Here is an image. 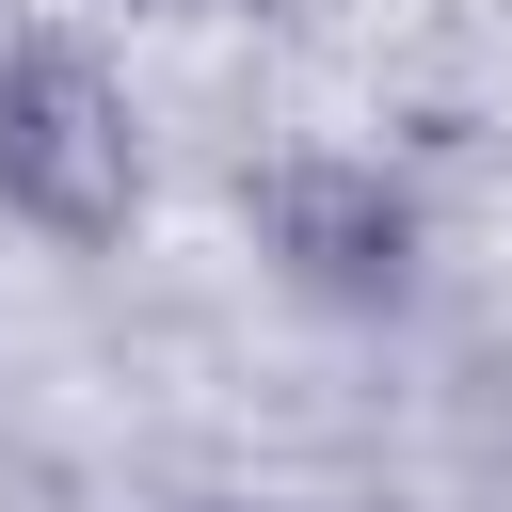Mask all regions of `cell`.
Masks as SVG:
<instances>
[{
	"label": "cell",
	"mask_w": 512,
	"mask_h": 512,
	"mask_svg": "<svg viewBox=\"0 0 512 512\" xmlns=\"http://www.w3.org/2000/svg\"><path fill=\"white\" fill-rule=\"evenodd\" d=\"M240 224H256V272H272L288 304H320V320H384V304L416 288V256H432L416 176L368 160V144H288V160H256Z\"/></svg>",
	"instance_id": "2"
},
{
	"label": "cell",
	"mask_w": 512,
	"mask_h": 512,
	"mask_svg": "<svg viewBox=\"0 0 512 512\" xmlns=\"http://www.w3.org/2000/svg\"><path fill=\"white\" fill-rule=\"evenodd\" d=\"M144 160H160V128H144V96H128L80 32L0 48V208H16L32 240H64V256L128 240V224H144Z\"/></svg>",
	"instance_id": "1"
}]
</instances>
